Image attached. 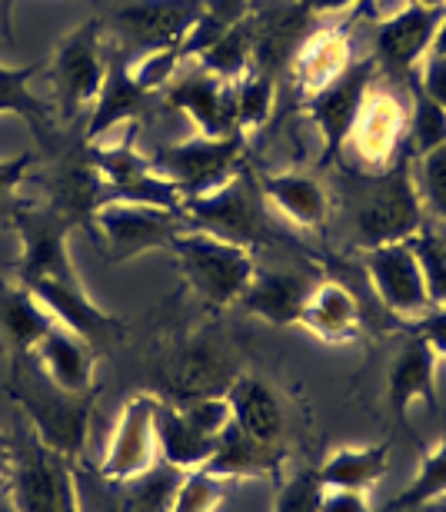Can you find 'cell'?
Segmentation results:
<instances>
[{
  "label": "cell",
  "mask_w": 446,
  "mask_h": 512,
  "mask_svg": "<svg viewBox=\"0 0 446 512\" xmlns=\"http://www.w3.org/2000/svg\"><path fill=\"white\" fill-rule=\"evenodd\" d=\"M107 77L104 20H87L60 40L50 57V87H54L57 117L70 124L80 110L94 107Z\"/></svg>",
  "instance_id": "4"
},
{
  "label": "cell",
  "mask_w": 446,
  "mask_h": 512,
  "mask_svg": "<svg viewBox=\"0 0 446 512\" xmlns=\"http://www.w3.org/2000/svg\"><path fill=\"white\" fill-rule=\"evenodd\" d=\"M323 486L317 479V469H297L283 476L273 496V512H320Z\"/></svg>",
  "instance_id": "41"
},
{
  "label": "cell",
  "mask_w": 446,
  "mask_h": 512,
  "mask_svg": "<svg viewBox=\"0 0 446 512\" xmlns=\"http://www.w3.org/2000/svg\"><path fill=\"white\" fill-rule=\"evenodd\" d=\"M283 463H287V446H270L260 439L247 436L237 423H230L217 436L214 456L210 463L200 469L207 476L217 479H263V476H277Z\"/></svg>",
  "instance_id": "26"
},
{
  "label": "cell",
  "mask_w": 446,
  "mask_h": 512,
  "mask_svg": "<svg viewBox=\"0 0 446 512\" xmlns=\"http://www.w3.org/2000/svg\"><path fill=\"white\" fill-rule=\"evenodd\" d=\"M407 4H423V7H446V0H407Z\"/></svg>",
  "instance_id": "52"
},
{
  "label": "cell",
  "mask_w": 446,
  "mask_h": 512,
  "mask_svg": "<svg viewBox=\"0 0 446 512\" xmlns=\"http://www.w3.org/2000/svg\"><path fill=\"white\" fill-rule=\"evenodd\" d=\"M446 7H423V4H403L393 10L390 17H383L377 30H373V67L383 77H390L393 84L403 90L413 87V80L420 74L423 57L430 54L433 37L443 20Z\"/></svg>",
  "instance_id": "8"
},
{
  "label": "cell",
  "mask_w": 446,
  "mask_h": 512,
  "mask_svg": "<svg viewBox=\"0 0 446 512\" xmlns=\"http://www.w3.org/2000/svg\"><path fill=\"white\" fill-rule=\"evenodd\" d=\"M313 286H317V276L290 270V266L253 270V280L237 306L270 326H300L303 303H307Z\"/></svg>",
  "instance_id": "19"
},
{
  "label": "cell",
  "mask_w": 446,
  "mask_h": 512,
  "mask_svg": "<svg viewBox=\"0 0 446 512\" xmlns=\"http://www.w3.org/2000/svg\"><path fill=\"white\" fill-rule=\"evenodd\" d=\"M14 40V0H0V44Z\"/></svg>",
  "instance_id": "49"
},
{
  "label": "cell",
  "mask_w": 446,
  "mask_h": 512,
  "mask_svg": "<svg viewBox=\"0 0 446 512\" xmlns=\"http://www.w3.org/2000/svg\"><path fill=\"white\" fill-rule=\"evenodd\" d=\"M54 316L30 293L27 283L0 280V340L14 356H30L34 346L54 330Z\"/></svg>",
  "instance_id": "29"
},
{
  "label": "cell",
  "mask_w": 446,
  "mask_h": 512,
  "mask_svg": "<svg viewBox=\"0 0 446 512\" xmlns=\"http://www.w3.org/2000/svg\"><path fill=\"white\" fill-rule=\"evenodd\" d=\"M417 336L427 346H433V353L446 360V306H433L427 316L417 320Z\"/></svg>",
  "instance_id": "46"
},
{
  "label": "cell",
  "mask_w": 446,
  "mask_h": 512,
  "mask_svg": "<svg viewBox=\"0 0 446 512\" xmlns=\"http://www.w3.org/2000/svg\"><path fill=\"white\" fill-rule=\"evenodd\" d=\"M300 326L323 343H350L360 333V303L337 280H317L303 303Z\"/></svg>",
  "instance_id": "30"
},
{
  "label": "cell",
  "mask_w": 446,
  "mask_h": 512,
  "mask_svg": "<svg viewBox=\"0 0 446 512\" xmlns=\"http://www.w3.org/2000/svg\"><path fill=\"white\" fill-rule=\"evenodd\" d=\"M273 100H277V80L260 74L257 67H250L247 74L233 80V120H237V130L243 137L267 124L273 114Z\"/></svg>",
  "instance_id": "37"
},
{
  "label": "cell",
  "mask_w": 446,
  "mask_h": 512,
  "mask_svg": "<svg viewBox=\"0 0 446 512\" xmlns=\"http://www.w3.org/2000/svg\"><path fill=\"white\" fill-rule=\"evenodd\" d=\"M427 512H446V496H443V499H437V503H430V506H427Z\"/></svg>",
  "instance_id": "53"
},
{
  "label": "cell",
  "mask_w": 446,
  "mask_h": 512,
  "mask_svg": "<svg viewBox=\"0 0 446 512\" xmlns=\"http://www.w3.org/2000/svg\"><path fill=\"white\" fill-rule=\"evenodd\" d=\"M233 380L237 370L217 340H190L167 370V386L174 389L177 403L197 396H223Z\"/></svg>",
  "instance_id": "24"
},
{
  "label": "cell",
  "mask_w": 446,
  "mask_h": 512,
  "mask_svg": "<svg viewBox=\"0 0 446 512\" xmlns=\"http://www.w3.org/2000/svg\"><path fill=\"white\" fill-rule=\"evenodd\" d=\"M363 0H307V7L313 10V17L320 14H340V10H350V7H360Z\"/></svg>",
  "instance_id": "48"
},
{
  "label": "cell",
  "mask_w": 446,
  "mask_h": 512,
  "mask_svg": "<svg viewBox=\"0 0 446 512\" xmlns=\"http://www.w3.org/2000/svg\"><path fill=\"white\" fill-rule=\"evenodd\" d=\"M446 496V436L437 443L433 453L423 456L417 476L410 479V486L393 499L387 512H410V509H427L430 503Z\"/></svg>",
  "instance_id": "38"
},
{
  "label": "cell",
  "mask_w": 446,
  "mask_h": 512,
  "mask_svg": "<svg viewBox=\"0 0 446 512\" xmlns=\"http://www.w3.org/2000/svg\"><path fill=\"white\" fill-rule=\"evenodd\" d=\"M413 180H417V193L423 210H430L433 217L446 223V143L430 153H420Z\"/></svg>",
  "instance_id": "40"
},
{
  "label": "cell",
  "mask_w": 446,
  "mask_h": 512,
  "mask_svg": "<svg viewBox=\"0 0 446 512\" xmlns=\"http://www.w3.org/2000/svg\"><path fill=\"white\" fill-rule=\"evenodd\" d=\"M353 60H357L353 57V34L347 27L343 24L313 27L290 60L293 84H297L303 97H310L347 74Z\"/></svg>",
  "instance_id": "21"
},
{
  "label": "cell",
  "mask_w": 446,
  "mask_h": 512,
  "mask_svg": "<svg viewBox=\"0 0 446 512\" xmlns=\"http://www.w3.org/2000/svg\"><path fill=\"white\" fill-rule=\"evenodd\" d=\"M197 64L210 70L214 77L227 80V84L247 74L253 67V17H243L230 34H223L214 47L197 57Z\"/></svg>",
  "instance_id": "35"
},
{
  "label": "cell",
  "mask_w": 446,
  "mask_h": 512,
  "mask_svg": "<svg viewBox=\"0 0 446 512\" xmlns=\"http://www.w3.org/2000/svg\"><path fill=\"white\" fill-rule=\"evenodd\" d=\"M44 64H27V67H4L0 64V117H20L27 120L30 130L40 143H47L57 130V107L54 100L34 94V77Z\"/></svg>",
  "instance_id": "32"
},
{
  "label": "cell",
  "mask_w": 446,
  "mask_h": 512,
  "mask_svg": "<svg viewBox=\"0 0 446 512\" xmlns=\"http://www.w3.org/2000/svg\"><path fill=\"white\" fill-rule=\"evenodd\" d=\"M437 373H440V356L433 353V346L423 343L420 336H413V340L393 356V363L387 370V403H390V413L397 416L400 423L413 403H437Z\"/></svg>",
  "instance_id": "27"
},
{
  "label": "cell",
  "mask_w": 446,
  "mask_h": 512,
  "mask_svg": "<svg viewBox=\"0 0 446 512\" xmlns=\"http://www.w3.org/2000/svg\"><path fill=\"white\" fill-rule=\"evenodd\" d=\"M260 197L270 200V207L283 213L293 227L300 230H320L330 220V190L327 183L313 173L303 170H280V173H263L260 177Z\"/></svg>",
  "instance_id": "23"
},
{
  "label": "cell",
  "mask_w": 446,
  "mask_h": 512,
  "mask_svg": "<svg viewBox=\"0 0 446 512\" xmlns=\"http://www.w3.org/2000/svg\"><path fill=\"white\" fill-rule=\"evenodd\" d=\"M407 94L413 100L410 127H407V150L413 157H420V153H430L446 143V110L433 97L423 94L417 84H413Z\"/></svg>",
  "instance_id": "39"
},
{
  "label": "cell",
  "mask_w": 446,
  "mask_h": 512,
  "mask_svg": "<svg viewBox=\"0 0 446 512\" xmlns=\"http://www.w3.org/2000/svg\"><path fill=\"white\" fill-rule=\"evenodd\" d=\"M253 17V67L277 80L280 70H290L297 47L307 40L313 24V10L307 0H270L267 7L250 10Z\"/></svg>",
  "instance_id": "15"
},
{
  "label": "cell",
  "mask_w": 446,
  "mask_h": 512,
  "mask_svg": "<svg viewBox=\"0 0 446 512\" xmlns=\"http://www.w3.org/2000/svg\"><path fill=\"white\" fill-rule=\"evenodd\" d=\"M10 466H14V443H7V436H0V483H7Z\"/></svg>",
  "instance_id": "50"
},
{
  "label": "cell",
  "mask_w": 446,
  "mask_h": 512,
  "mask_svg": "<svg viewBox=\"0 0 446 512\" xmlns=\"http://www.w3.org/2000/svg\"><path fill=\"white\" fill-rule=\"evenodd\" d=\"M223 489L227 483L207 473H187L177 489V499L170 512H217L223 503Z\"/></svg>",
  "instance_id": "43"
},
{
  "label": "cell",
  "mask_w": 446,
  "mask_h": 512,
  "mask_svg": "<svg viewBox=\"0 0 446 512\" xmlns=\"http://www.w3.org/2000/svg\"><path fill=\"white\" fill-rule=\"evenodd\" d=\"M187 473L174 466H154L144 476L120 483V512H170L177 499V489Z\"/></svg>",
  "instance_id": "34"
},
{
  "label": "cell",
  "mask_w": 446,
  "mask_h": 512,
  "mask_svg": "<svg viewBox=\"0 0 446 512\" xmlns=\"http://www.w3.org/2000/svg\"><path fill=\"white\" fill-rule=\"evenodd\" d=\"M50 207L74 223L94 227L97 210L107 203V187L104 177L97 173V167L90 163V157H74L54 173L50 180Z\"/></svg>",
  "instance_id": "31"
},
{
  "label": "cell",
  "mask_w": 446,
  "mask_h": 512,
  "mask_svg": "<svg viewBox=\"0 0 446 512\" xmlns=\"http://www.w3.org/2000/svg\"><path fill=\"white\" fill-rule=\"evenodd\" d=\"M97 393H67L47 380L34 363V356H14L10 376V399L24 409L27 429L54 453L67 456L70 463L84 453L90 413Z\"/></svg>",
  "instance_id": "1"
},
{
  "label": "cell",
  "mask_w": 446,
  "mask_h": 512,
  "mask_svg": "<svg viewBox=\"0 0 446 512\" xmlns=\"http://www.w3.org/2000/svg\"><path fill=\"white\" fill-rule=\"evenodd\" d=\"M387 469H390V443L340 446L323 459V466L317 469V479H320V486H327V489L370 493V489L387 476Z\"/></svg>",
  "instance_id": "33"
},
{
  "label": "cell",
  "mask_w": 446,
  "mask_h": 512,
  "mask_svg": "<svg viewBox=\"0 0 446 512\" xmlns=\"http://www.w3.org/2000/svg\"><path fill=\"white\" fill-rule=\"evenodd\" d=\"M227 403L243 433L270 446H287V409H283L280 393L267 380L253 373H237V380L227 386Z\"/></svg>",
  "instance_id": "22"
},
{
  "label": "cell",
  "mask_w": 446,
  "mask_h": 512,
  "mask_svg": "<svg viewBox=\"0 0 446 512\" xmlns=\"http://www.w3.org/2000/svg\"><path fill=\"white\" fill-rule=\"evenodd\" d=\"M20 237V260H17V280L34 283V280H80L70 260L67 240H70V223L64 213H57L50 203L44 207H17L10 217Z\"/></svg>",
  "instance_id": "11"
},
{
  "label": "cell",
  "mask_w": 446,
  "mask_h": 512,
  "mask_svg": "<svg viewBox=\"0 0 446 512\" xmlns=\"http://www.w3.org/2000/svg\"><path fill=\"white\" fill-rule=\"evenodd\" d=\"M7 493L17 512H80V496L70 459L47 449L30 433L14 446Z\"/></svg>",
  "instance_id": "6"
},
{
  "label": "cell",
  "mask_w": 446,
  "mask_h": 512,
  "mask_svg": "<svg viewBox=\"0 0 446 512\" xmlns=\"http://www.w3.org/2000/svg\"><path fill=\"white\" fill-rule=\"evenodd\" d=\"M154 436H157V456L160 463L180 469V473H200L210 456H214L217 439L200 433V429L184 416L177 403L157 399L154 406Z\"/></svg>",
  "instance_id": "28"
},
{
  "label": "cell",
  "mask_w": 446,
  "mask_h": 512,
  "mask_svg": "<svg viewBox=\"0 0 446 512\" xmlns=\"http://www.w3.org/2000/svg\"><path fill=\"white\" fill-rule=\"evenodd\" d=\"M184 217L190 227L217 233V237L240 243V247H257V243L270 240V223L263 213L260 187L237 173L230 183H223L214 193L184 200Z\"/></svg>",
  "instance_id": "9"
},
{
  "label": "cell",
  "mask_w": 446,
  "mask_h": 512,
  "mask_svg": "<svg viewBox=\"0 0 446 512\" xmlns=\"http://www.w3.org/2000/svg\"><path fill=\"white\" fill-rule=\"evenodd\" d=\"M30 167H34V153L24 150L17 157L0 160V217H14L17 213V190L27 180Z\"/></svg>",
  "instance_id": "45"
},
{
  "label": "cell",
  "mask_w": 446,
  "mask_h": 512,
  "mask_svg": "<svg viewBox=\"0 0 446 512\" xmlns=\"http://www.w3.org/2000/svg\"><path fill=\"white\" fill-rule=\"evenodd\" d=\"M177 406L184 409V416L200 429V433H207L214 439L233 423L227 393H223V396H197V399H187V403H177Z\"/></svg>",
  "instance_id": "44"
},
{
  "label": "cell",
  "mask_w": 446,
  "mask_h": 512,
  "mask_svg": "<svg viewBox=\"0 0 446 512\" xmlns=\"http://www.w3.org/2000/svg\"><path fill=\"white\" fill-rule=\"evenodd\" d=\"M150 100H154V94H147V90L137 84L134 70H130L127 50L124 47L107 50V77L94 100V107H90L87 143H97L117 124H134L137 117H144Z\"/></svg>",
  "instance_id": "20"
},
{
  "label": "cell",
  "mask_w": 446,
  "mask_h": 512,
  "mask_svg": "<svg viewBox=\"0 0 446 512\" xmlns=\"http://www.w3.org/2000/svg\"><path fill=\"white\" fill-rule=\"evenodd\" d=\"M104 237V253L110 263L137 260L150 250H170L184 230H190L180 210H160L147 203H104L94 217V227Z\"/></svg>",
  "instance_id": "7"
},
{
  "label": "cell",
  "mask_w": 446,
  "mask_h": 512,
  "mask_svg": "<svg viewBox=\"0 0 446 512\" xmlns=\"http://www.w3.org/2000/svg\"><path fill=\"white\" fill-rule=\"evenodd\" d=\"M164 100L184 117L197 124V133L204 137H227L240 133L233 120V84L214 77L210 70L197 67L190 74H177L164 90Z\"/></svg>",
  "instance_id": "18"
},
{
  "label": "cell",
  "mask_w": 446,
  "mask_h": 512,
  "mask_svg": "<svg viewBox=\"0 0 446 512\" xmlns=\"http://www.w3.org/2000/svg\"><path fill=\"white\" fill-rule=\"evenodd\" d=\"M377 84V67L373 60H353L350 70L340 80H333L330 87L317 90V94L303 97V114L310 117V124L317 127L323 140V157L320 163L327 167L343 153L350 137V127L357 120L363 100Z\"/></svg>",
  "instance_id": "12"
},
{
  "label": "cell",
  "mask_w": 446,
  "mask_h": 512,
  "mask_svg": "<svg viewBox=\"0 0 446 512\" xmlns=\"http://www.w3.org/2000/svg\"><path fill=\"white\" fill-rule=\"evenodd\" d=\"M200 7L204 0H127L104 20V30L117 37V47H124L127 54L167 47L180 50L197 24Z\"/></svg>",
  "instance_id": "10"
},
{
  "label": "cell",
  "mask_w": 446,
  "mask_h": 512,
  "mask_svg": "<svg viewBox=\"0 0 446 512\" xmlns=\"http://www.w3.org/2000/svg\"><path fill=\"white\" fill-rule=\"evenodd\" d=\"M250 10H253V0H204L194 30H190L184 47H180L184 50V60L187 57L197 60L204 50L214 47L223 34H230V30L237 27Z\"/></svg>",
  "instance_id": "36"
},
{
  "label": "cell",
  "mask_w": 446,
  "mask_h": 512,
  "mask_svg": "<svg viewBox=\"0 0 446 512\" xmlns=\"http://www.w3.org/2000/svg\"><path fill=\"white\" fill-rule=\"evenodd\" d=\"M170 253L177 256L184 283L207 306H214V310L237 306L243 290H247L253 280V270H257L253 253L247 247L223 240L217 233L197 230V227L180 233Z\"/></svg>",
  "instance_id": "3"
},
{
  "label": "cell",
  "mask_w": 446,
  "mask_h": 512,
  "mask_svg": "<svg viewBox=\"0 0 446 512\" xmlns=\"http://www.w3.org/2000/svg\"><path fill=\"white\" fill-rule=\"evenodd\" d=\"M0 512H17V509H14V503H10L7 483H0Z\"/></svg>",
  "instance_id": "51"
},
{
  "label": "cell",
  "mask_w": 446,
  "mask_h": 512,
  "mask_svg": "<svg viewBox=\"0 0 446 512\" xmlns=\"http://www.w3.org/2000/svg\"><path fill=\"white\" fill-rule=\"evenodd\" d=\"M367 276L373 283V293L380 296V303L387 306L400 320H420L433 310L430 290H427V273L413 240L387 243V247L367 250Z\"/></svg>",
  "instance_id": "13"
},
{
  "label": "cell",
  "mask_w": 446,
  "mask_h": 512,
  "mask_svg": "<svg viewBox=\"0 0 446 512\" xmlns=\"http://www.w3.org/2000/svg\"><path fill=\"white\" fill-rule=\"evenodd\" d=\"M154 396H134L127 399V406L120 409L117 426L110 433L104 463H100V473L110 483H127V479L144 476L147 469L157 466V436H154Z\"/></svg>",
  "instance_id": "16"
},
{
  "label": "cell",
  "mask_w": 446,
  "mask_h": 512,
  "mask_svg": "<svg viewBox=\"0 0 446 512\" xmlns=\"http://www.w3.org/2000/svg\"><path fill=\"white\" fill-rule=\"evenodd\" d=\"M34 363L50 383L67 393H94L97 386V350L74 336L64 326H54L44 340L34 346Z\"/></svg>",
  "instance_id": "25"
},
{
  "label": "cell",
  "mask_w": 446,
  "mask_h": 512,
  "mask_svg": "<svg viewBox=\"0 0 446 512\" xmlns=\"http://www.w3.org/2000/svg\"><path fill=\"white\" fill-rule=\"evenodd\" d=\"M407 127H410V110L400 104L397 90L373 84L357 120H353L347 143L360 157L363 167L387 170L397 160V153L407 147Z\"/></svg>",
  "instance_id": "14"
},
{
  "label": "cell",
  "mask_w": 446,
  "mask_h": 512,
  "mask_svg": "<svg viewBox=\"0 0 446 512\" xmlns=\"http://www.w3.org/2000/svg\"><path fill=\"white\" fill-rule=\"evenodd\" d=\"M427 210L420 203L417 180H413V153L403 147L397 160L383 170L353 207V237L363 250L387 247V243L413 240L427 227Z\"/></svg>",
  "instance_id": "2"
},
{
  "label": "cell",
  "mask_w": 446,
  "mask_h": 512,
  "mask_svg": "<svg viewBox=\"0 0 446 512\" xmlns=\"http://www.w3.org/2000/svg\"><path fill=\"white\" fill-rule=\"evenodd\" d=\"M320 512H373L367 493H353V489H327L323 486Z\"/></svg>",
  "instance_id": "47"
},
{
  "label": "cell",
  "mask_w": 446,
  "mask_h": 512,
  "mask_svg": "<svg viewBox=\"0 0 446 512\" xmlns=\"http://www.w3.org/2000/svg\"><path fill=\"white\" fill-rule=\"evenodd\" d=\"M27 286H30V293L44 303V310L54 316L57 326H64V330L80 336V340L90 343L94 350L117 343L120 336H124V323L90 300L84 290V280H34Z\"/></svg>",
  "instance_id": "17"
},
{
  "label": "cell",
  "mask_w": 446,
  "mask_h": 512,
  "mask_svg": "<svg viewBox=\"0 0 446 512\" xmlns=\"http://www.w3.org/2000/svg\"><path fill=\"white\" fill-rule=\"evenodd\" d=\"M413 250H417L423 273H427V290L433 306H446V237L423 227L413 237Z\"/></svg>",
  "instance_id": "42"
},
{
  "label": "cell",
  "mask_w": 446,
  "mask_h": 512,
  "mask_svg": "<svg viewBox=\"0 0 446 512\" xmlns=\"http://www.w3.org/2000/svg\"><path fill=\"white\" fill-rule=\"evenodd\" d=\"M247 137L243 133H227V137H204L194 133L190 140L167 143L154 153V167L160 177H167L180 190V197H204L214 193L223 183H230L240 173Z\"/></svg>",
  "instance_id": "5"
}]
</instances>
